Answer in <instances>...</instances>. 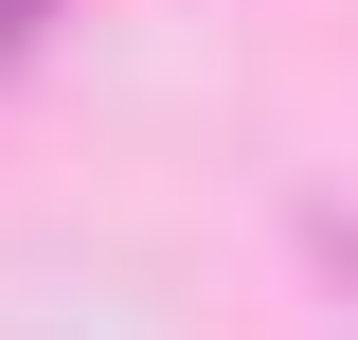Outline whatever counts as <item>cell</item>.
<instances>
[{
	"instance_id": "cell-1",
	"label": "cell",
	"mask_w": 358,
	"mask_h": 340,
	"mask_svg": "<svg viewBox=\"0 0 358 340\" xmlns=\"http://www.w3.org/2000/svg\"><path fill=\"white\" fill-rule=\"evenodd\" d=\"M305 251H322V269H341V287H358V215H341V197L305 215Z\"/></svg>"
},
{
	"instance_id": "cell-2",
	"label": "cell",
	"mask_w": 358,
	"mask_h": 340,
	"mask_svg": "<svg viewBox=\"0 0 358 340\" xmlns=\"http://www.w3.org/2000/svg\"><path fill=\"white\" fill-rule=\"evenodd\" d=\"M18 36H36V0H0V54H18Z\"/></svg>"
}]
</instances>
